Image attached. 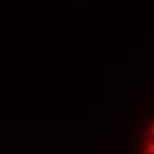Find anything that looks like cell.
I'll list each match as a JSON object with an SVG mask.
<instances>
[{
  "instance_id": "obj_1",
  "label": "cell",
  "mask_w": 154,
  "mask_h": 154,
  "mask_svg": "<svg viewBox=\"0 0 154 154\" xmlns=\"http://www.w3.org/2000/svg\"><path fill=\"white\" fill-rule=\"evenodd\" d=\"M129 147L133 154H154V110H147L140 119Z\"/></svg>"
}]
</instances>
